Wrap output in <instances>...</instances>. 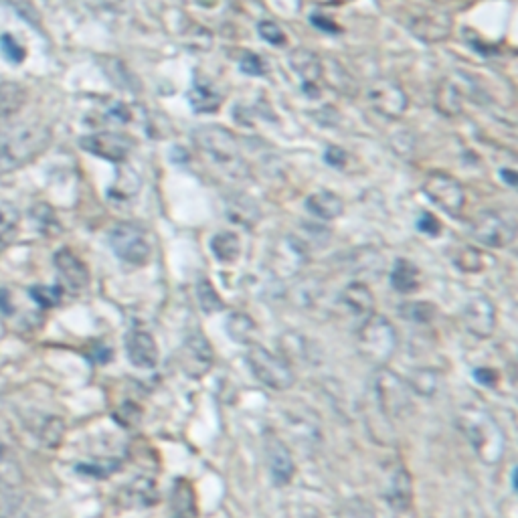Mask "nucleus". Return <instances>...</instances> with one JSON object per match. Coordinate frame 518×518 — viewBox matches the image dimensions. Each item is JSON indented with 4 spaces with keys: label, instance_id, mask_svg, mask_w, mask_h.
<instances>
[{
    "label": "nucleus",
    "instance_id": "obj_1",
    "mask_svg": "<svg viewBox=\"0 0 518 518\" xmlns=\"http://www.w3.org/2000/svg\"><path fill=\"white\" fill-rule=\"evenodd\" d=\"M456 425L482 464L498 466L504 460L506 434L488 409L478 403H466L456 413Z\"/></svg>",
    "mask_w": 518,
    "mask_h": 518
},
{
    "label": "nucleus",
    "instance_id": "obj_2",
    "mask_svg": "<svg viewBox=\"0 0 518 518\" xmlns=\"http://www.w3.org/2000/svg\"><path fill=\"white\" fill-rule=\"evenodd\" d=\"M51 128L43 124H27L0 134V175H9L33 162L51 144Z\"/></svg>",
    "mask_w": 518,
    "mask_h": 518
},
{
    "label": "nucleus",
    "instance_id": "obj_3",
    "mask_svg": "<svg viewBox=\"0 0 518 518\" xmlns=\"http://www.w3.org/2000/svg\"><path fill=\"white\" fill-rule=\"evenodd\" d=\"M193 140L205 158L221 168L225 175L233 179L249 177V168L241 156L239 142L229 130L221 126H201L193 132Z\"/></svg>",
    "mask_w": 518,
    "mask_h": 518
},
{
    "label": "nucleus",
    "instance_id": "obj_4",
    "mask_svg": "<svg viewBox=\"0 0 518 518\" xmlns=\"http://www.w3.org/2000/svg\"><path fill=\"white\" fill-rule=\"evenodd\" d=\"M399 347V336L395 326L379 314L369 316L357 330V349L369 363L385 367Z\"/></svg>",
    "mask_w": 518,
    "mask_h": 518
},
{
    "label": "nucleus",
    "instance_id": "obj_5",
    "mask_svg": "<svg viewBox=\"0 0 518 518\" xmlns=\"http://www.w3.org/2000/svg\"><path fill=\"white\" fill-rule=\"evenodd\" d=\"M373 391L377 405L387 419H405L413 411L411 389L395 371L379 367L373 377Z\"/></svg>",
    "mask_w": 518,
    "mask_h": 518
},
{
    "label": "nucleus",
    "instance_id": "obj_6",
    "mask_svg": "<svg viewBox=\"0 0 518 518\" xmlns=\"http://www.w3.org/2000/svg\"><path fill=\"white\" fill-rule=\"evenodd\" d=\"M247 365L253 377L272 391H288L296 383L292 365L282 357L259 344H251L247 351Z\"/></svg>",
    "mask_w": 518,
    "mask_h": 518
},
{
    "label": "nucleus",
    "instance_id": "obj_7",
    "mask_svg": "<svg viewBox=\"0 0 518 518\" xmlns=\"http://www.w3.org/2000/svg\"><path fill=\"white\" fill-rule=\"evenodd\" d=\"M110 245L124 264L136 268L146 266L152 253V245L146 231L132 223H122L114 227V231L110 233Z\"/></svg>",
    "mask_w": 518,
    "mask_h": 518
},
{
    "label": "nucleus",
    "instance_id": "obj_8",
    "mask_svg": "<svg viewBox=\"0 0 518 518\" xmlns=\"http://www.w3.org/2000/svg\"><path fill=\"white\" fill-rule=\"evenodd\" d=\"M425 197L448 215H460L466 205L464 187L446 172H429L423 181Z\"/></svg>",
    "mask_w": 518,
    "mask_h": 518
},
{
    "label": "nucleus",
    "instance_id": "obj_9",
    "mask_svg": "<svg viewBox=\"0 0 518 518\" xmlns=\"http://www.w3.org/2000/svg\"><path fill=\"white\" fill-rule=\"evenodd\" d=\"M470 229H472V235L476 241H480L482 245L492 247V249L508 247L516 237L514 221L492 209L480 211L474 217Z\"/></svg>",
    "mask_w": 518,
    "mask_h": 518
},
{
    "label": "nucleus",
    "instance_id": "obj_10",
    "mask_svg": "<svg viewBox=\"0 0 518 518\" xmlns=\"http://www.w3.org/2000/svg\"><path fill=\"white\" fill-rule=\"evenodd\" d=\"M367 100L375 112L385 118H401L409 108V98L399 83L391 79H377L369 85Z\"/></svg>",
    "mask_w": 518,
    "mask_h": 518
},
{
    "label": "nucleus",
    "instance_id": "obj_11",
    "mask_svg": "<svg viewBox=\"0 0 518 518\" xmlns=\"http://www.w3.org/2000/svg\"><path fill=\"white\" fill-rule=\"evenodd\" d=\"M264 452H266V464H268L272 482L278 488L288 486L296 476V462L292 458L290 448L284 444L282 438L274 434V431H266Z\"/></svg>",
    "mask_w": 518,
    "mask_h": 518
},
{
    "label": "nucleus",
    "instance_id": "obj_12",
    "mask_svg": "<svg viewBox=\"0 0 518 518\" xmlns=\"http://www.w3.org/2000/svg\"><path fill=\"white\" fill-rule=\"evenodd\" d=\"M79 146L90 152L98 158H104L108 162H124L132 150V140L124 134L118 132H98V134H90L83 136L79 140Z\"/></svg>",
    "mask_w": 518,
    "mask_h": 518
},
{
    "label": "nucleus",
    "instance_id": "obj_13",
    "mask_svg": "<svg viewBox=\"0 0 518 518\" xmlns=\"http://www.w3.org/2000/svg\"><path fill=\"white\" fill-rule=\"evenodd\" d=\"M462 324L464 328L480 338L486 340L494 334L496 328V306L488 296H474L466 302L462 310Z\"/></svg>",
    "mask_w": 518,
    "mask_h": 518
},
{
    "label": "nucleus",
    "instance_id": "obj_14",
    "mask_svg": "<svg viewBox=\"0 0 518 518\" xmlns=\"http://www.w3.org/2000/svg\"><path fill=\"white\" fill-rule=\"evenodd\" d=\"M213 361H215L213 349L203 334H195L187 338L181 351V365L189 377L199 379L207 375L209 369L213 367Z\"/></svg>",
    "mask_w": 518,
    "mask_h": 518
},
{
    "label": "nucleus",
    "instance_id": "obj_15",
    "mask_svg": "<svg viewBox=\"0 0 518 518\" xmlns=\"http://www.w3.org/2000/svg\"><path fill=\"white\" fill-rule=\"evenodd\" d=\"M128 361L138 369H152L158 363L156 340L148 330L134 328L126 336Z\"/></svg>",
    "mask_w": 518,
    "mask_h": 518
},
{
    "label": "nucleus",
    "instance_id": "obj_16",
    "mask_svg": "<svg viewBox=\"0 0 518 518\" xmlns=\"http://www.w3.org/2000/svg\"><path fill=\"white\" fill-rule=\"evenodd\" d=\"M407 25L417 37L425 41H444L452 31L448 15L436 11H421L419 15H411L407 19Z\"/></svg>",
    "mask_w": 518,
    "mask_h": 518
},
{
    "label": "nucleus",
    "instance_id": "obj_17",
    "mask_svg": "<svg viewBox=\"0 0 518 518\" xmlns=\"http://www.w3.org/2000/svg\"><path fill=\"white\" fill-rule=\"evenodd\" d=\"M385 500L395 512L409 510L413 502V480L405 466H395L385 484Z\"/></svg>",
    "mask_w": 518,
    "mask_h": 518
},
{
    "label": "nucleus",
    "instance_id": "obj_18",
    "mask_svg": "<svg viewBox=\"0 0 518 518\" xmlns=\"http://www.w3.org/2000/svg\"><path fill=\"white\" fill-rule=\"evenodd\" d=\"M290 67L298 73L308 96L318 94V81L322 79V59L308 49H296L290 55Z\"/></svg>",
    "mask_w": 518,
    "mask_h": 518
},
{
    "label": "nucleus",
    "instance_id": "obj_19",
    "mask_svg": "<svg viewBox=\"0 0 518 518\" xmlns=\"http://www.w3.org/2000/svg\"><path fill=\"white\" fill-rule=\"evenodd\" d=\"M55 268H57V272L61 274V278L65 280V284L71 290L79 292L83 288H88L90 272H88V268H85V264L81 262V259L73 251L59 249L55 253Z\"/></svg>",
    "mask_w": 518,
    "mask_h": 518
},
{
    "label": "nucleus",
    "instance_id": "obj_20",
    "mask_svg": "<svg viewBox=\"0 0 518 518\" xmlns=\"http://www.w3.org/2000/svg\"><path fill=\"white\" fill-rule=\"evenodd\" d=\"M340 302L361 322H365L369 316L375 314V296L371 288L363 282H351L347 288H344L340 294Z\"/></svg>",
    "mask_w": 518,
    "mask_h": 518
},
{
    "label": "nucleus",
    "instance_id": "obj_21",
    "mask_svg": "<svg viewBox=\"0 0 518 518\" xmlns=\"http://www.w3.org/2000/svg\"><path fill=\"white\" fill-rule=\"evenodd\" d=\"M306 209L322 221H332L342 215L344 203L338 195H334L330 191H320V193H312L306 199Z\"/></svg>",
    "mask_w": 518,
    "mask_h": 518
},
{
    "label": "nucleus",
    "instance_id": "obj_22",
    "mask_svg": "<svg viewBox=\"0 0 518 518\" xmlns=\"http://www.w3.org/2000/svg\"><path fill=\"white\" fill-rule=\"evenodd\" d=\"M419 270L415 264H411L409 259H397L393 270H391V286L399 292V294H411L419 288L421 280H419Z\"/></svg>",
    "mask_w": 518,
    "mask_h": 518
},
{
    "label": "nucleus",
    "instance_id": "obj_23",
    "mask_svg": "<svg viewBox=\"0 0 518 518\" xmlns=\"http://www.w3.org/2000/svg\"><path fill=\"white\" fill-rule=\"evenodd\" d=\"M227 334L237 344H253L257 336V324L249 314L233 312L227 318Z\"/></svg>",
    "mask_w": 518,
    "mask_h": 518
},
{
    "label": "nucleus",
    "instance_id": "obj_24",
    "mask_svg": "<svg viewBox=\"0 0 518 518\" xmlns=\"http://www.w3.org/2000/svg\"><path fill=\"white\" fill-rule=\"evenodd\" d=\"M211 251L213 255L223 264H233L235 259L241 255V243L239 237L231 231H221L211 239Z\"/></svg>",
    "mask_w": 518,
    "mask_h": 518
},
{
    "label": "nucleus",
    "instance_id": "obj_25",
    "mask_svg": "<svg viewBox=\"0 0 518 518\" xmlns=\"http://www.w3.org/2000/svg\"><path fill=\"white\" fill-rule=\"evenodd\" d=\"M191 108L199 114H213L221 108V96L207 83H195L189 94Z\"/></svg>",
    "mask_w": 518,
    "mask_h": 518
},
{
    "label": "nucleus",
    "instance_id": "obj_26",
    "mask_svg": "<svg viewBox=\"0 0 518 518\" xmlns=\"http://www.w3.org/2000/svg\"><path fill=\"white\" fill-rule=\"evenodd\" d=\"M19 221V209L9 201H0V249H5L15 239L19 231Z\"/></svg>",
    "mask_w": 518,
    "mask_h": 518
},
{
    "label": "nucleus",
    "instance_id": "obj_27",
    "mask_svg": "<svg viewBox=\"0 0 518 518\" xmlns=\"http://www.w3.org/2000/svg\"><path fill=\"white\" fill-rule=\"evenodd\" d=\"M436 108L444 116H458L462 112V94L452 81H442L436 90Z\"/></svg>",
    "mask_w": 518,
    "mask_h": 518
},
{
    "label": "nucleus",
    "instance_id": "obj_28",
    "mask_svg": "<svg viewBox=\"0 0 518 518\" xmlns=\"http://www.w3.org/2000/svg\"><path fill=\"white\" fill-rule=\"evenodd\" d=\"M25 104V92L17 83H0V118H9Z\"/></svg>",
    "mask_w": 518,
    "mask_h": 518
},
{
    "label": "nucleus",
    "instance_id": "obj_29",
    "mask_svg": "<svg viewBox=\"0 0 518 518\" xmlns=\"http://www.w3.org/2000/svg\"><path fill=\"white\" fill-rule=\"evenodd\" d=\"M409 389L419 393V395H434L438 391V385H440V375L436 369H415L411 371V377L407 381Z\"/></svg>",
    "mask_w": 518,
    "mask_h": 518
},
{
    "label": "nucleus",
    "instance_id": "obj_30",
    "mask_svg": "<svg viewBox=\"0 0 518 518\" xmlns=\"http://www.w3.org/2000/svg\"><path fill=\"white\" fill-rule=\"evenodd\" d=\"M328 77L330 81V85L334 90H338L340 94H347V96H351L353 92H355V81H353V77L344 71L338 63H334V61H330L328 65H324V61H322V77Z\"/></svg>",
    "mask_w": 518,
    "mask_h": 518
},
{
    "label": "nucleus",
    "instance_id": "obj_31",
    "mask_svg": "<svg viewBox=\"0 0 518 518\" xmlns=\"http://www.w3.org/2000/svg\"><path fill=\"white\" fill-rule=\"evenodd\" d=\"M140 191V179L134 170H120V175L112 187V197L118 201H130Z\"/></svg>",
    "mask_w": 518,
    "mask_h": 518
},
{
    "label": "nucleus",
    "instance_id": "obj_32",
    "mask_svg": "<svg viewBox=\"0 0 518 518\" xmlns=\"http://www.w3.org/2000/svg\"><path fill=\"white\" fill-rule=\"evenodd\" d=\"M282 349L286 353L284 359L292 357V359H300V361H308L310 359V349H308V340L310 338H304L296 332H290V334H284L282 338Z\"/></svg>",
    "mask_w": 518,
    "mask_h": 518
},
{
    "label": "nucleus",
    "instance_id": "obj_33",
    "mask_svg": "<svg viewBox=\"0 0 518 518\" xmlns=\"http://www.w3.org/2000/svg\"><path fill=\"white\" fill-rule=\"evenodd\" d=\"M197 300H199V306L203 308L205 314H215V312L223 310V300L219 298L217 290L213 288V284L209 280H199Z\"/></svg>",
    "mask_w": 518,
    "mask_h": 518
},
{
    "label": "nucleus",
    "instance_id": "obj_34",
    "mask_svg": "<svg viewBox=\"0 0 518 518\" xmlns=\"http://www.w3.org/2000/svg\"><path fill=\"white\" fill-rule=\"evenodd\" d=\"M336 518H377L373 506L363 498L344 500L336 512Z\"/></svg>",
    "mask_w": 518,
    "mask_h": 518
},
{
    "label": "nucleus",
    "instance_id": "obj_35",
    "mask_svg": "<svg viewBox=\"0 0 518 518\" xmlns=\"http://www.w3.org/2000/svg\"><path fill=\"white\" fill-rule=\"evenodd\" d=\"M456 266L462 270V272H470V274H476V272H482L486 268V262H484V253L478 251L476 247H466L462 249L458 255H456Z\"/></svg>",
    "mask_w": 518,
    "mask_h": 518
},
{
    "label": "nucleus",
    "instance_id": "obj_36",
    "mask_svg": "<svg viewBox=\"0 0 518 518\" xmlns=\"http://www.w3.org/2000/svg\"><path fill=\"white\" fill-rule=\"evenodd\" d=\"M63 434H65V425L59 417H49L47 421H43V427L39 431V440L49 446V448H55L61 444L63 440Z\"/></svg>",
    "mask_w": 518,
    "mask_h": 518
},
{
    "label": "nucleus",
    "instance_id": "obj_37",
    "mask_svg": "<svg viewBox=\"0 0 518 518\" xmlns=\"http://www.w3.org/2000/svg\"><path fill=\"white\" fill-rule=\"evenodd\" d=\"M401 316L415 322V324H427L431 318L436 316V310L431 304L427 302H413V304H407V306H401Z\"/></svg>",
    "mask_w": 518,
    "mask_h": 518
},
{
    "label": "nucleus",
    "instance_id": "obj_38",
    "mask_svg": "<svg viewBox=\"0 0 518 518\" xmlns=\"http://www.w3.org/2000/svg\"><path fill=\"white\" fill-rule=\"evenodd\" d=\"M31 298L41 308H53L61 300V290L57 286H37L31 290Z\"/></svg>",
    "mask_w": 518,
    "mask_h": 518
},
{
    "label": "nucleus",
    "instance_id": "obj_39",
    "mask_svg": "<svg viewBox=\"0 0 518 518\" xmlns=\"http://www.w3.org/2000/svg\"><path fill=\"white\" fill-rule=\"evenodd\" d=\"M120 466V462L116 460H108V462H100V464H96V462H92V464H79L77 466V472L79 474H85V476H94V478H106V476H110L112 472H116V468Z\"/></svg>",
    "mask_w": 518,
    "mask_h": 518
},
{
    "label": "nucleus",
    "instance_id": "obj_40",
    "mask_svg": "<svg viewBox=\"0 0 518 518\" xmlns=\"http://www.w3.org/2000/svg\"><path fill=\"white\" fill-rule=\"evenodd\" d=\"M0 51H3V55L11 63H21L25 59V55H27L23 45H19L13 35H3V37H0Z\"/></svg>",
    "mask_w": 518,
    "mask_h": 518
},
{
    "label": "nucleus",
    "instance_id": "obj_41",
    "mask_svg": "<svg viewBox=\"0 0 518 518\" xmlns=\"http://www.w3.org/2000/svg\"><path fill=\"white\" fill-rule=\"evenodd\" d=\"M257 31H259V35H262V39H266L270 45H284L286 43V33L274 21H262L257 25Z\"/></svg>",
    "mask_w": 518,
    "mask_h": 518
},
{
    "label": "nucleus",
    "instance_id": "obj_42",
    "mask_svg": "<svg viewBox=\"0 0 518 518\" xmlns=\"http://www.w3.org/2000/svg\"><path fill=\"white\" fill-rule=\"evenodd\" d=\"M114 417L118 419V423L120 425H124V427H132V425H136L138 421H140V417H142V411H140V407L136 405V403H122L118 409H116V413H114Z\"/></svg>",
    "mask_w": 518,
    "mask_h": 518
},
{
    "label": "nucleus",
    "instance_id": "obj_43",
    "mask_svg": "<svg viewBox=\"0 0 518 518\" xmlns=\"http://www.w3.org/2000/svg\"><path fill=\"white\" fill-rule=\"evenodd\" d=\"M241 71L247 73V75H264L266 73V63L264 59L255 55V53H245L241 57Z\"/></svg>",
    "mask_w": 518,
    "mask_h": 518
},
{
    "label": "nucleus",
    "instance_id": "obj_44",
    "mask_svg": "<svg viewBox=\"0 0 518 518\" xmlns=\"http://www.w3.org/2000/svg\"><path fill=\"white\" fill-rule=\"evenodd\" d=\"M417 227H419V231H423L427 235H440L442 233V223L438 221L436 215H431V213H421V217L417 221Z\"/></svg>",
    "mask_w": 518,
    "mask_h": 518
},
{
    "label": "nucleus",
    "instance_id": "obj_45",
    "mask_svg": "<svg viewBox=\"0 0 518 518\" xmlns=\"http://www.w3.org/2000/svg\"><path fill=\"white\" fill-rule=\"evenodd\" d=\"M324 158H326V162H328L330 166H342L344 160H347V152L336 148V146H330V148L326 150Z\"/></svg>",
    "mask_w": 518,
    "mask_h": 518
},
{
    "label": "nucleus",
    "instance_id": "obj_46",
    "mask_svg": "<svg viewBox=\"0 0 518 518\" xmlns=\"http://www.w3.org/2000/svg\"><path fill=\"white\" fill-rule=\"evenodd\" d=\"M312 23H314L318 29L326 31V33H338V31H340L336 23H332L330 19H322L320 15H314V17H312Z\"/></svg>",
    "mask_w": 518,
    "mask_h": 518
},
{
    "label": "nucleus",
    "instance_id": "obj_47",
    "mask_svg": "<svg viewBox=\"0 0 518 518\" xmlns=\"http://www.w3.org/2000/svg\"><path fill=\"white\" fill-rule=\"evenodd\" d=\"M474 377H476L482 385H494L496 379H498V375H496L494 371H490V369H476V371H474Z\"/></svg>",
    "mask_w": 518,
    "mask_h": 518
},
{
    "label": "nucleus",
    "instance_id": "obj_48",
    "mask_svg": "<svg viewBox=\"0 0 518 518\" xmlns=\"http://www.w3.org/2000/svg\"><path fill=\"white\" fill-rule=\"evenodd\" d=\"M500 177H502V181H504L506 185H510V187H516V183H518V175H516L514 170L502 168V170H500Z\"/></svg>",
    "mask_w": 518,
    "mask_h": 518
},
{
    "label": "nucleus",
    "instance_id": "obj_49",
    "mask_svg": "<svg viewBox=\"0 0 518 518\" xmlns=\"http://www.w3.org/2000/svg\"><path fill=\"white\" fill-rule=\"evenodd\" d=\"M0 312L5 314L11 312V296L7 290H0Z\"/></svg>",
    "mask_w": 518,
    "mask_h": 518
},
{
    "label": "nucleus",
    "instance_id": "obj_50",
    "mask_svg": "<svg viewBox=\"0 0 518 518\" xmlns=\"http://www.w3.org/2000/svg\"><path fill=\"white\" fill-rule=\"evenodd\" d=\"M175 518H191V516H187V514H179V516H175Z\"/></svg>",
    "mask_w": 518,
    "mask_h": 518
},
{
    "label": "nucleus",
    "instance_id": "obj_51",
    "mask_svg": "<svg viewBox=\"0 0 518 518\" xmlns=\"http://www.w3.org/2000/svg\"><path fill=\"white\" fill-rule=\"evenodd\" d=\"M0 460H3V448H0Z\"/></svg>",
    "mask_w": 518,
    "mask_h": 518
}]
</instances>
